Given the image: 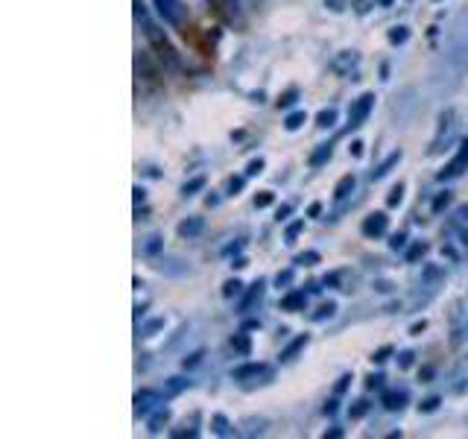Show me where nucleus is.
Instances as JSON below:
<instances>
[{
	"label": "nucleus",
	"instance_id": "obj_13",
	"mask_svg": "<svg viewBox=\"0 0 468 439\" xmlns=\"http://www.w3.org/2000/svg\"><path fill=\"white\" fill-rule=\"evenodd\" d=\"M328 158H331V146H328V144L316 146V150H313V155H310V167H319V165H325Z\"/></svg>",
	"mask_w": 468,
	"mask_h": 439
},
{
	"label": "nucleus",
	"instance_id": "obj_22",
	"mask_svg": "<svg viewBox=\"0 0 468 439\" xmlns=\"http://www.w3.org/2000/svg\"><path fill=\"white\" fill-rule=\"evenodd\" d=\"M240 281L238 279H234V281H226V287H223V296H238V293H240Z\"/></svg>",
	"mask_w": 468,
	"mask_h": 439
},
{
	"label": "nucleus",
	"instance_id": "obj_21",
	"mask_svg": "<svg viewBox=\"0 0 468 439\" xmlns=\"http://www.w3.org/2000/svg\"><path fill=\"white\" fill-rule=\"evenodd\" d=\"M214 431L220 433V436H228L231 431H228V421L223 419V416H214Z\"/></svg>",
	"mask_w": 468,
	"mask_h": 439
},
{
	"label": "nucleus",
	"instance_id": "obj_11",
	"mask_svg": "<svg viewBox=\"0 0 468 439\" xmlns=\"http://www.w3.org/2000/svg\"><path fill=\"white\" fill-rule=\"evenodd\" d=\"M305 346H308V334H302V337H296V340H293V343H290L287 349H284V351H281V361H293V357H296L298 351H302Z\"/></svg>",
	"mask_w": 468,
	"mask_h": 439
},
{
	"label": "nucleus",
	"instance_id": "obj_41",
	"mask_svg": "<svg viewBox=\"0 0 468 439\" xmlns=\"http://www.w3.org/2000/svg\"><path fill=\"white\" fill-rule=\"evenodd\" d=\"M425 328H427V322L422 319V322H415V325H413V328H410V331H413V334H422Z\"/></svg>",
	"mask_w": 468,
	"mask_h": 439
},
{
	"label": "nucleus",
	"instance_id": "obj_36",
	"mask_svg": "<svg viewBox=\"0 0 468 439\" xmlns=\"http://www.w3.org/2000/svg\"><path fill=\"white\" fill-rule=\"evenodd\" d=\"M410 363H413V351H404V354H401V361H398V366H401V369H407Z\"/></svg>",
	"mask_w": 468,
	"mask_h": 439
},
{
	"label": "nucleus",
	"instance_id": "obj_30",
	"mask_svg": "<svg viewBox=\"0 0 468 439\" xmlns=\"http://www.w3.org/2000/svg\"><path fill=\"white\" fill-rule=\"evenodd\" d=\"M255 205H258V208H266V205H273V193H270V190H263L261 197L255 200Z\"/></svg>",
	"mask_w": 468,
	"mask_h": 439
},
{
	"label": "nucleus",
	"instance_id": "obj_20",
	"mask_svg": "<svg viewBox=\"0 0 468 439\" xmlns=\"http://www.w3.org/2000/svg\"><path fill=\"white\" fill-rule=\"evenodd\" d=\"M167 416H170V413H167V410L161 407V410L156 413V419L149 421V431H153V433H156V431H161V421H167Z\"/></svg>",
	"mask_w": 468,
	"mask_h": 439
},
{
	"label": "nucleus",
	"instance_id": "obj_19",
	"mask_svg": "<svg viewBox=\"0 0 468 439\" xmlns=\"http://www.w3.org/2000/svg\"><path fill=\"white\" fill-rule=\"evenodd\" d=\"M231 346H234V349H238L240 354H249V337L238 334V337H234V340H231Z\"/></svg>",
	"mask_w": 468,
	"mask_h": 439
},
{
	"label": "nucleus",
	"instance_id": "obj_4",
	"mask_svg": "<svg viewBox=\"0 0 468 439\" xmlns=\"http://www.w3.org/2000/svg\"><path fill=\"white\" fill-rule=\"evenodd\" d=\"M387 232V214L383 211H378V214H369L363 220V235L366 237H378V235H383Z\"/></svg>",
	"mask_w": 468,
	"mask_h": 439
},
{
	"label": "nucleus",
	"instance_id": "obj_16",
	"mask_svg": "<svg viewBox=\"0 0 468 439\" xmlns=\"http://www.w3.org/2000/svg\"><path fill=\"white\" fill-rule=\"evenodd\" d=\"M333 120H337V111H333V109H325V111H319V115H316V123H319L322 129L333 126Z\"/></svg>",
	"mask_w": 468,
	"mask_h": 439
},
{
	"label": "nucleus",
	"instance_id": "obj_35",
	"mask_svg": "<svg viewBox=\"0 0 468 439\" xmlns=\"http://www.w3.org/2000/svg\"><path fill=\"white\" fill-rule=\"evenodd\" d=\"M390 354H392V349H390V346H383V349H380V351H378V354L372 357V361H378V363H380V361H387Z\"/></svg>",
	"mask_w": 468,
	"mask_h": 439
},
{
	"label": "nucleus",
	"instance_id": "obj_44",
	"mask_svg": "<svg viewBox=\"0 0 468 439\" xmlns=\"http://www.w3.org/2000/svg\"><path fill=\"white\" fill-rule=\"evenodd\" d=\"M290 211H293L290 205H284V208H278V220H284V217H287V214H290Z\"/></svg>",
	"mask_w": 468,
	"mask_h": 439
},
{
	"label": "nucleus",
	"instance_id": "obj_15",
	"mask_svg": "<svg viewBox=\"0 0 468 439\" xmlns=\"http://www.w3.org/2000/svg\"><path fill=\"white\" fill-rule=\"evenodd\" d=\"M345 64H357V53H343L340 59H333V71H345Z\"/></svg>",
	"mask_w": 468,
	"mask_h": 439
},
{
	"label": "nucleus",
	"instance_id": "obj_29",
	"mask_svg": "<svg viewBox=\"0 0 468 439\" xmlns=\"http://www.w3.org/2000/svg\"><path fill=\"white\" fill-rule=\"evenodd\" d=\"M296 97H298L296 91H287V94H284V97H281V100H278V106H281V109H287V106H293V103H296Z\"/></svg>",
	"mask_w": 468,
	"mask_h": 439
},
{
	"label": "nucleus",
	"instance_id": "obj_23",
	"mask_svg": "<svg viewBox=\"0 0 468 439\" xmlns=\"http://www.w3.org/2000/svg\"><path fill=\"white\" fill-rule=\"evenodd\" d=\"M199 188H205V179H202V176H196V179H193V182H188V185H185V193H188V197H191V193H196Z\"/></svg>",
	"mask_w": 468,
	"mask_h": 439
},
{
	"label": "nucleus",
	"instance_id": "obj_40",
	"mask_svg": "<svg viewBox=\"0 0 468 439\" xmlns=\"http://www.w3.org/2000/svg\"><path fill=\"white\" fill-rule=\"evenodd\" d=\"M319 211H322V205H319V202H313V205L308 208V214H310V217H319Z\"/></svg>",
	"mask_w": 468,
	"mask_h": 439
},
{
	"label": "nucleus",
	"instance_id": "obj_3",
	"mask_svg": "<svg viewBox=\"0 0 468 439\" xmlns=\"http://www.w3.org/2000/svg\"><path fill=\"white\" fill-rule=\"evenodd\" d=\"M372 106H375V94H363L360 97V100H357V106L355 109H351V126H360L363 120H366V115H369V111H372Z\"/></svg>",
	"mask_w": 468,
	"mask_h": 439
},
{
	"label": "nucleus",
	"instance_id": "obj_39",
	"mask_svg": "<svg viewBox=\"0 0 468 439\" xmlns=\"http://www.w3.org/2000/svg\"><path fill=\"white\" fill-rule=\"evenodd\" d=\"M240 188H243V179H231V182H228V190H231V193H238Z\"/></svg>",
	"mask_w": 468,
	"mask_h": 439
},
{
	"label": "nucleus",
	"instance_id": "obj_34",
	"mask_svg": "<svg viewBox=\"0 0 468 439\" xmlns=\"http://www.w3.org/2000/svg\"><path fill=\"white\" fill-rule=\"evenodd\" d=\"M366 410H369V404H366V401H360V404H357V407H355V410H351V419H360V416H363Z\"/></svg>",
	"mask_w": 468,
	"mask_h": 439
},
{
	"label": "nucleus",
	"instance_id": "obj_28",
	"mask_svg": "<svg viewBox=\"0 0 468 439\" xmlns=\"http://www.w3.org/2000/svg\"><path fill=\"white\" fill-rule=\"evenodd\" d=\"M316 261H319V255H316V252H305V255L296 258V264H316Z\"/></svg>",
	"mask_w": 468,
	"mask_h": 439
},
{
	"label": "nucleus",
	"instance_id": "obj_33",
	"mask_svg": "<svg viewBox=\"0 0 468 439\" xmlns=\"http://www.w3.org/2000/svg\"><path fill=\"white\" fill-rule=\"evenodd\" d=\"M448 202H450V193H442V197H439L436 202H433V211H442Z\"/></svg>",
	"mask_w": 468,
	"mask_h": 439
},
{
	"label": "nucleus",
	"instance_id": "obj_46",
	"mask_svg": "<svg viewBox=\"0 0 468 439\" xmlns=\"http://www.w3.org/2000/svg\"><path fill=\"white\" fill-rule=\"evenodd\" d=\"M228 4H231V9H234V12L240 9V0H228Z\"/></svg>",
	"mask_w": 468,
	"mask_h": 439
},
{
	"label": "nucleus",
	"instance_id": "obj_24",
	"mask_svg": "<svg viewBox=\"0 0 468 439\" xmlns=\"http://www.w3.org/2000/svg\"><path fill=\"white\" fill-rule=\"evenodd\" d=\"M401 197H404V188H401V185H395V188L390 190V200H387V205H398V202H401Z\"/></svg>",
	"mask_w": 468,
	"mask_h": 439
},
{
	"label": "nucleus",
	"instance_id": "obj_38",
	"mask_svg": "<svg viewBox=\"0 0 468 439\" xmlns=\"http://www.w3.org/2000/svg\"><path fill=\"white\" fill-rule=\"evenodd\" d=\"M404 240H407L404 235H395V237L390 240V246H392V249H401V246H404Z\"/></svg>",
	"mask_w": 468,
	"mask_h": 439
},
{
	"label": "nucleus",
	"instance_id": "obj_45",
	"mask_svg": "<svg viewBox=\"0 0 468 439\" xmlns=\"http://www.w3.org/2000/svg\"><path fill=\"white\" fill-rule=\"evenodd\" d=\"M348 381H351V378H340V384H337V393H345V386H348Z\"/></svg>",
	"mask_w": 468,
	"mask_h": 439
},
{
	"label": "nucleus",
	"instance_id": "obj_5",
	"mask_svg": "<svg viewBox=\"0 0 468 439\" xmlns=\"http://www.w3.org/2000/svg\"><path fill=\"white\" fill-rule=\"evenodd\" d=\"M465 165H468V141H465V144L460 146V153H457V158H454V161H450V165H448V167H445V170L439 173V179H448V176H460Z\"/></svg>",
	"mask_w": 468,
	"mask_h": 439
},
{
	"label": "nucleus",
	"instance_id": "obj_26",
	"mask_svg": "<svg viewBox=\"0 0 468 439\" xmlns=\"http://www.w3.org/2000/svg\"><path fill=\"white\" fill-rule=\"evenodd\" d=\"M333 311H337V305H333V302H328V305H322V307H319V314H316L313 319H325V316H333Z\"/></svg>",
	"mask_w": 468,
	"mask_h": 439
},
{
	"label": "nucleus",
	"instance_id": "obj_32",
	"mask_svg": "<svg viewBox=\"0 0 468 439\" xmlns=\"http://www.w3.org/2000/svg\"><path fill=\"white\" fill-rule=\"evenodd\" d=\"M427 252V246H425V243H419V246H413L410 252H407V258H410V261H415V258H422Z\"/></svg>",
	"mask_w": 468,
	"mask_h": 439
},
{
	"label": "nucleus",
	"instance_id": "obj_12",
	"mask_svg": "<svg viewBox=\"0 0 468 439\" xmlns=\"http://www.w3.org/2000/svg\"><path fill=\"white\" fill-rule=\"evenodd\" d=\"M351 190H355V176H343L340 182H337V188H333V197H337V200H345Z\"/></svg>",
	"mask_w": 468,
	"mask_h": 439
},
{
	"label": "nucleus",
	"instance_id": "obj_27",
	"mask_svg": "<svg viewBox=\"0 0 468 439\" xmlns=\"http://www.w3.org/2000/svg\"><path fill=\"white\" fill-rule=\"evenodd\" d=\"M302 229H305V223H302V220H298V223H293L290 229H287V243H293V240L298 237V232H302Z\"/></svg>",
	"mask_w": 468,
	"mask_h": 439
},
{
	"label": "nucleus",
	"instance_id": "obj_17",
	"mask_svg": "<svg viewBox=\"0 0 468 439\" xmlns=\"http://www.w3.org/2000/svg\"><path fill=\"white\" fill-rule=\"evenodd\" d=\"M305 120H308V115H305V111H293V115L287 118V123H284V126H287V129H290V132H296V129H298V126H302Z\"/></svg>",
	"mask_w": 468,
	"mask_h": 439
},
{
	"label": "nucleus",
	"instance_id": "obj_1",
	"mask_svg": "<svg viewBox=\"0 0 468 439\" xmlns=\"http://www.w3.org/2000/svg\"><path fill=\"white\" fill-rule=\"evenodd\" d=\"M156 9L170 27L185 24V6H181V0H156Z\"/></svg>",
	"mask_w": 468,
	"mask_h": 439
},
{
	"label": "nucleus",
	"instance_id": "obj_47",
	"mask_svg": "<svg viewBox=\"0 0 468 439\" xmlns=\"http://www.w3.org/2000/svg\"><path fill=\"white\" fill-rule=\"evenodd\" d=\"M465 246H468V232H465Z\"/></svg>",
	"mask_w": 468,
	"mask_h": 439
},
{
	"label": "nucleus",
	"instance_id": "obj_6",
	"mask_svg": "<svg viewBox=\"0 0 468 439\" xmlns=\"http://www.w3.org/2000/svg\"><path fill=\"white\" fill-rule=\"evenodd\" d=\"M258 375H270V369H266L263 363H246V366L231 372L234 381H246V378H258Z\"/></svg>",
	"mask_w": 468,
	"mask_h": 439
},
{
	"label": "nucleus",
	"instance_id": "obj_2",
	"mask_svg": "<svg viewBox=\"0 0 468 439\" xmlns=\"http://www.w3.org/2000/svg\"><path fill=\"white\" fill-rule=\"evenodd\" d=\"M146 39L153 41V47H156V50H158L167 62H173V64H176V50H173L170 44H167V39L161 36V29H158L156 24H146Z\"/></svg>",
	"mask_w": 468,
	"mask_h": 439
},
{
	"label": "nucleus",
	"instance_id": "obj_37",
	"mask_svg": "<svg viewBox=\"0 0 468 439\" xmlns=\"http://www.w3.org/2000/svg\"><path fill=\"white\" fill-rule=\"evenodd\" d=\"M436 407H439V398H430V401H425V404H422V410H425V413L436 410Z\"/></svg>",
	"mask_w": 468,
	"mask_h": 439
},
{
	"label": "nucleus",
	"instance_id": "obj_43",
	"mask_svg": "<svg viewBox=\"0 0 468 439\" xmlns=\"http://www.w3.org/2000/svg\"><path fill=\"white\" fill-rule=\"evenodd\" d=\"M351 155H363V144H360V141L351 144Z\"/></svg>",
	"mask_w": 468,
	"mask_h": 439
},
{
	"label": "nucleus",
	"instance_id": "obj_8",
	"mask_svg": "<svg viewBox=\"0 0 468 439\" xmlns=\"http://www.w3.org/2000/svg\"><path fill=\"white\" fill-rule=\"evenodd\" d=\"M158 401H161L158 393H149V389H144V393L135 396V407H138V413H146V410H153Z\"/></svg>",
	"mask_w": 468,
	"mask_h": 439
},
{
	"label": "nucleus",
	"instance_id": "obj_7",
	"mask_svg": "<svg viewBox=\"0 0 468 439\" xmlns=\"http://www.w3.org/2000/svg\"><path fill=\"white\" fill-rule=\"evenodd\" d=\"M305 302H308L305 293L302 290H293V293H287V296L281 299V307H284V311H302Z\"/></svg>",
	"mask_w": 468,
	"mask_h": 439
},
{
	"label": "nucleus",
	"instance_id": "obj_25",
	"mask_svg": "<svg viewBox=\"0 0 468 439\" xmlns=\"http://www.w3.org/2000/svg\"><path fill=\"white\" fill-rule=\"evenodd\" d=\"M390 41H392V44H401V41H407V29H404V27L392 29V32H390Z\"/></svg>",
	"mask_w": 468,
	"mask_h": 439
},
{
	"label": "nucleus",
	"instance_id": "obj_31",
	"mask_svg": "<svg viewBox=\"0 0 468 439\" xmlns=\"http://www.w3.org/2000/svg\"><path fill=\"white\" fill-rule=\"evenodd\" d=\"M261 170H263V158H255V161H252V165H249V167H246V173H249V176H258Z\"/></svg>",
	"mask_w": 468,
	"mask_h": 439
},
{
	"label": "nucleus",
	"instance_id": "obj_10",
	"mask_svg": "<svg viewBox=\"0 0 468 439\" xmlns=\"http://www.w3.org/2000/svg\"><path fill=\"white\" fill-rule=\"evenodd\" d=\"M202 217H193V220H185V223H181L179 225V235L181 237H193V235H199V232H202Z\"/></svg>",
	"mask_w": 468,
	"mask_h": 439
},
{
	"label": "nucleus",
	"instance_id": "obj_18",
	"mask_svg": "<svg viewBox=\"0 0 468 439\" xmlns=\"http://www.w3.org/2000/svg\"><path fill=\"white\" fill-rule=\"evenodd\" d=\"M398 158H401V153H392V155H390V158H387V161H383V165H380V167L375 170V179H380V176H387V173H390V167H392V165H398Z\"/></svg>",
	"mask_w": 468,
	"mask_h": 439
},
{
	"label": "nucleus",
	"instance_id": "obj_9",
	"mask_svg": "<svg viewBox=\"0 0 468 439\" xmlns=\"http://www.w3.org/2000/svg\"><path fill=\"white\" fill-rule=\"evenodd\" d=\"M261 296H263V281L258 279V281L252 284V290L246 293V299H243V305H240V311H243V314H246V311H252V305L261 302Z\"/></svg>",
	"mask_w": 468,
	"mask_h": 439
},
{
	"label": "nucleus",
	"instance_id": "obj_14",
	"mask_svg": "<svg viewBox=\"0 0 468 439\" xmlns=\"http://www.w3.org/2000/svg\"><path fill=\"white\" fill-rule=\"evenodd\" d=\"M404 393H387V396H383V404H387V407L390 410H398V407H404Z\"/></svg>",
	"mask_w": 468,
	"mask_h": 439
},
{
	"label": "nucleus",
	"instance_id": "obj_42",
	"mask_svg": "<svg viewBox=\"0 0 468 439\" xmlns=\"http://www.w3.org/2000/svg\"><path fill=\"white\" fill-rule=\"evenodd\" d=\"M181 386H185V381H181V378H173V384H170V393H179Z\"/></svg>",
	"mask_w": 468,
	"mask_h": 439
}]
</instances>
